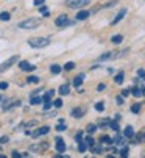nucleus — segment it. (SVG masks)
<instances>
[{"label":"nucleus","instance_id":"nucleus-1","mask_svg":"<svg viewBox=\"0 0 145 158\" xmlns=\"http://www.w3.org/2000/svg\"><path fill=\"white\" fill-rule=\"evenodd\" d=\"M41 22H42L41 17H30V19H25V20L19 22L17 27L22 28V30H34V28H38L41 25Z\"/></svg>","mask_w":145,"mask_h":158},{"label":"nucleus","instance_id":"nucleus-2","mask_svg":"<svg viewBox=\"0 0 145 158\" xmlns=\"http://www.w3.org/2000/svg\"><path fill=\"white\" fill-rule=\"evenodd\" d=\"M50 44V39L48 38H31L28 41V46L33 49H44Z\"/></svg>","mask_w":145,"mask_h":158},{"label":"nucleus","instance_id":"nucleus-3","mask_svg":"<svg viewBox=\"0 0 145 158\" xmlns=\"http://www.w3.org/2000/svg\"><path fill=\"white\" fill-rule=\"evenodd\" d=\"M89 2H91V0H64L66 6H69L72 10H80V8L86 6Z\"/></svg>","mask_w":145,"mask_h":158},{"label":"nucleus","instance_id":"nucleus-4","mask_svg":"<svg viewBox=\"0 0 145 158\" xmlns=\"http://www.w3.org/2000/svg\"><path fill=\"white\" fill-rule=\"evenodd\" d=\"M74 24H75L74 20H69V19H67V14H61V16H58V17L55 19V25L59 27V28H66V27L74 25Z\"/></svg>","mask_w":145,"mask_h":158},{"label":"nucleus","instance_id":"nucleus-5","mask_svg":"<svg viewBox=\"0 0 145 158\" xmlns=\"http://www.w3.org/2000/svg\"><path fill=\"white\" fill-rule=\"evenodd\" d=\"M48 147H50V143H48V141H41V143L31 144L30 146V150L31 152H36V153H42V152L48 150Z\"/></svg>","mask_w":145,"mask_h":158},{"label":"nucleus","instance_id":"nucleus-6","mask_svg":"<svg viewBox=\"0 0 145 158\" xmlns=\"http://www.w3.org/2000/svg\"><path fill=\"white\" fill-rule=\"evenodd\" d=\"M17 61H19V55H13L11 58L5 60L2 64H0V74H2V72H6V71L10 69V67H11L13 64H16Z\"/></svg>","mask_w":145,"mask_h":158},{"label":"nucleus","instance_id":"nucleus-7","mask_svg":"<svg viewBox=\"0 0 145 158\" xmlns=\"http://www.w3.org/2000/svg\"><path fill=\"white\" fill-rule=\"evenodd\" d=\"M48 131H50V127L42 125V127H39V128H36V130L30 131V136H33V138L36 139V138H39V136H44V135H47Z\"/></svg>","mask_w":145,"mask_h":158},{"label":"nucleus","instance_id":"nucleus-8","mask_svg":"<svg viewBox=\"0 0 145 158\" xmlns=\"http://www.w3.org/2000/svg\"><path fill=\"white\" fill-rule=\"evenodd\" d=\"M19 67H20L23 72H33V71H36V66L31 64V63H28V61H20L19 63Z\"/></svg>","mask_w":145,"mask_h":158},{"label":"nucleus","instance_id":"nucleus-9","mask_svg":"<svg viewBox=\"0 0 145 158\" xmlns=\"http://www.w3.org/2000/svg\"><path fill=\"white\" fill-rule=\"evenodd\" d=\"M55 143H56V152L58 153H64L66 152V143L62 138H55Z\"/></svg>","mask_w":145,"mask_h":158},{"label":"nucleus","instance_id":"nucleus-10","mask_svg":"<svg viewBox=\"0 0 145 158\" xmlns=\"http://www.w3.org/2000/svg\"><path fill=\"white\" fill-rule=\"evenodd\" d=\"M125 14H127V8H122V10L119 11V14H117V16H115V17L111 20V25H115V24H119V22H120V20H122V19L125 17Z\"/></svg>","mask_w":145,"mask_h":158},{"label":"nucleus","instance_id":"nucleus-11","mask_svg":"<svg viewBox=\"0 0 145 158\" xmlns=\"http://www.w3.org/2000/svg\"><path fill=\"white\" fill-rule=\"evenodd\" d=\"M84 108H72V111H70V114H72V118H77V119H80V118H83L84 116Z\"/></svg>","mask_w":145,"mask_h":158},{"label":"nucleus","instance_id":"nucleus-12","mask_svg":"<svg viewBox=\"0 0 145 158\" xmlns=\"http://www.w3.org/2000/svg\"><path fill=\"white\" fill-rule=\"evenodd\" d=\"M130 91H131V96H134V97H140V96H143L145 86H134V88L130 89Z\"/></svg>","mask_w":145,"mask_h":158},{"label":"nucleus","instance_id":"nucleus-13","mask_svg":"<svg viewBox=\"0 0 145 158\" xmlns=\"http://www.w3.org/2000/svg\"><path fill=\"white\" fill-rule=\"evenodd\" d=\"M131 143H134V144H136V143H140V144L145 143V131H139V133H136L134 136H133V141H131Z\"/></svg>","mask_w":145,"mask_h":158},{"label":"nucleus","instance_id":"nucleus-14","mask_svg":"<svg viewBox=\"0 0 145 158\" xmlns=\"http://www.w3.org/2000/svg\"><path fill=\"white\" fill-rule=\"evenodd\" d=\"M89 16H91V11H86V10H80V11L77 13L75 19H77V20H86V19H87Z\"/></svg>","mask_w":145,"mask_h":158},{"label":"nucleus","instance_id":"nucleus-15","mask_svg":"<svg viewBox=\"0 0 145 158\" xmlns=\"http://www.w3.org/2000/svg\"><path fill=\"white\" fill-rule=\"evenodd\" d=\"M108 60H115V52H106L99 56V61H108Z\"/></svg>","mask_w":145,"mask_h":158},{"label":"nucleus","instance_id":"nucleus-16","mask_svg":"<svg viewBox=\"0 0 145 158\" xmlns=\"http://www.w3.org/2000/svg\"><path fill=\"white\" fill-rule=\"evenodd\" d=\"M58 93H59L61 96H67V94L70 93V85H69V83L61 85V86H59V89H58Z\"/></svg>","mask_w":145,"mask_h":158},{"label":"nucleus","instance_id":"nucleus-17","mask_svg":"<svg viewBox=\"0 0 145 158\" xmlns=\"http://www.w3.org/2000/svg\"><path fill=\"white\" fill-rule=\"evenodd\" d=\"M133 136H134V130H133V127H131V125L125 127V130H123V138H133Z\"/></svg>","mask_w":145,"mask_h":158},{"label":"nucleus","instance_id":"nucleus-18","mask_svg":"<svg viewBox=\"0 0 145 158\" xmlns=\"http://www.w3.org/2000/svg\"><path fill=\"white\" fill-rule=\"evenodd\" d=\"M83 80H84V74H80L78 77H75L74 80V88H80L83 85Z\"/></svg>","mask_w":145,"mask_h":158},{"label":"nucleus","instance_id":"nucleus-19","mask_svg":"<svg viewBox=\"0 0 145 158\" xmlns=\"http://www.w3.org/2000/svg\"><path fill=\"white\" fill-rule=\"evenodd\" d=\"M36 124H38V121H36V119L28 121V122H23V124H20V125L17 127V130H20V128H25V127H34Z\"/></svg>","mask_w":145,"mask_h":158},{"label":"nucleus","instance_id":"nucleus-20","mask_svg":"<svg viewBox=\"0 0 145 158\" xmlns=\"http://www.w3.org/2000/svg\"><path fill=\"white\" fill-rule=\"evenodd\" d=\"M123 80H125V74H123V72H119V74L114 77L115 85H122V83H123Z\"/></svg>","mask_w":145,"mask_h":158},{"label":"nucleus","instance_id":"nucleus-21","mask_svg":"<svg viewBox=\"0 0 145 158\" xmlns=\"http://www.w3.org/2000/svg\"><path fill=\"white\" fill-rule=\"evenodd\" d=\"M61 69H62V67H61L59 64H52V66H50V72H52L53 75H58V74L61 72Z\"/></svg>","mask_w":145,"mask_h":158},{"label":"nucleus","instance_id":"nucleus-22","mask_svg":"<svg viewBox=\"0 0 145 158\" xmlns=\"http://www.w3.org/2000/svg\"><path fill=\"white\" fill-rule=\"evenodd\" d=\"M123 41V36L122 35H114V36H111V42L112 44H120Z\"/></svg>","mask_w":145,"mask_h":158},{"label":"nucleus","instance_id":"nucleus-23","mask_svg":"<svg viewBox=\"0 0 145 158\" xmlns=\"http://www.w3.org/2000/svg\"><path fill=\"white\" fill-rule=\"evenodd\" d=\"M108 127H109V128H111L112 131H115V133H117V131L120 130V127H119V124H117V121H109V124H108Z\"/></svg>","mask_w":145,"mask_h":158},{"label":"nucleus","instance_id":"nucleus-24","mask_svg":"<svg viewBox=\"0 0 145 158\" xmlns=\"http://www.w3.org/2000/svg\"><path fill=\"white\" fill-rule=\"evenodd\" d=\"M86 150H89V147H87V144H86L84 141H80V143H78V152H81V153H84Z\"/></svg>","mask_w":145,"mask_h":158},{"label":"nucleus","instance_id":"nucleus-25","mask_svg":"<svg viewBox=\"0 0 145 158\" xmlns=\"http://www.w3.org/2000/svg\"><path fill=\"white\" fill-rule=\"evenodd\" d=\"M11 19V14L8 13V11H2L0 13V20H3V22H8Z\"/></svg>","mask_w":145,"mask_h":158},{"label":"nucleus","instance_id":"nucleus-26","mask_svg":"<svg viewBox=\"0 0 145 158\" xmlns=\"http://www.w3.org/2000/svg\"><path fill=\"white\" fill-rule=\"evenodd\" d=\"M97 128H99V127H97L95 124H87V127H86V131H87L89 135H92V133H95V131H97Z\"/></svg>","mask_w":145,"mask_h":158},{"label":"nucleus","instance_id":"nucleus-27","mask_svg":"<svg viewBox=\"0 0 145 158\" xmlns=\"http://www.w3.org/2000/svg\"><path fill=\"white\" fill-rule=\"evenodd\" d=\"M100 143H102V144H114L112 138H111V136H106V135L100 138Z\"/></svg>","mask_w":145,"mask_h":158},{"label":"nucleus","instance_id":"nucleus-28","mask_svg":"<svg viewBox=\"0 0 145 158\" xmlns=\"http://www.w3.org/2000/svg\"><path fill=\"white\" fill-rule=\"evenodd\" d=\"M74 67H75V63H74V61H67V63L62 66V69H64V71H72Z\"/></svg>","mask_w":145,"mask_h":158},{"label":"nucleus","instance_id":"nucleus-29","mask_svg":"<svg viewBox=\"0 0 145 158\" xmlns=\"http://www.w3.org/2000/svg\"><path fill=\"white\" fill-rule=\"evenodd\" d=\"M91 152H92V153H95V155H100V153L103 152V149H102L100 146H95V144H94V146L91 147Z\"/></svg>","mask_w":145,"mask_h":158},{"label":"nucleus","instance_id":"nucleus-30","mask_svg":"<svg viewBox=\"0 0 145 158\" xmlns=\"http://www.w3.org/2000/svg\"><path fill=\"white\" fill-rule=\"evenodd\" d=\"M41 102H42V97H38V96H31V99H30L31 105H39Z\"/></svg>","mask_w":145,"mask_h":158},{"label":"nucleus","instance_id":"nucleus-31","mask_svg":"<svg viewBox=\"0 0 145 158\" xmlns=\"http://www.w3.org/2000/svg\"><path fill=\"white\" fill-rule=\"evenodd\" d=\"M83 141H84V143L87 144V147H89V149H91V147H92V146L95 144V139H94L92 136H86V138H84Z\"/></svg>","mask_w":145,"mask_h":158},{"label":"nucleus","instance_id":"nucleus-32","mask_svg":"<svg viewBox=\"0 0 145 158\" xmlns=\"http://www.w3.org/2000/svg\"><path fill=\"white\" fill-rule=\"evenodd\" d=\"M95 110L99 113H103L105 111V102H97L95 103Z\"/></svg>","mask_w":145,"mask_h":158},{"label":"nucleus","instance_id":"nucleus-33","mask_svg":"<svg viewBox=\"0 0 145 158\" xmlns=\"http://www.w3.org/2000/svg\"><path fill=\"white\" fill-rule=\"evenodd\" d=\"M55 130H56V131H64V130H67L66 122H58V125L55 127Z\"/></svg>","mask_w":145,"mask_h":158},{"label":"nucleus","instance_id":"nucleus-34","mask_svg":"<svg viewBox=\"0 0 145 158\" xmlns=\"http://www.w3.org/2000/svg\"><path fill=\"white\" fill-rule=\"evenodd\" d=\"M114 5H117V0H111V2H106L103 6H100L99 10H102V8H111V6H114Z\"/></svg>","mask_w":145,"mask_h":158},{"label":"nucleus","instance_id":"nucleus-35","mask_svg":"<svg viewBox=\"0 0 145 158\" xmlns=\"http://www.w3.org/2000/svg\"><path fill=\"white\" fill-rule=\"evenodd\" d=\"M38 81H39V78L34 77V75H30V77L27 78V83H30V85H34V83H38Z\"/></svg>","mask_w":145,"mask_h":158},{"label":"nucleus","instance_id":"nucleus-36","mask_svg":"<svg viewBox=\"0 0 145 158\" xmlns=\"http://www.w3.org/2000/svg\"><path fill=\"white\" fill-rule=\"evenodd\" d=\"M140 111V103H134L131 106V113H134V114H137V113Z\"/></svg>","mask_w":145,"mask_h":158},{"label":"nucleus","instance_id":"nucleus-37","mask_svg":"<svg viewBox=\"0 0 145 158\" xmlns=\"http://www.w3.org/2000/svg\"><path fill=\"white\" fill-rule=\"evenodd\" d=\"M119 153H120V156H123V158H127V156H128V153H130V149H128V147H123V149L120 150Z\"/></svg>","mask_w":145,"mask_h":158},{"label":"nucleus","instance_id":"nucleus-38","mask_svg":"<svg viewBox=\"0 0 145 158\" xmlns=\"http://www.w3.org/2000/svg\"><path fill=\"white\" fill-rule=\"evenodd\" d=\"M53 106L55 108H61L62 106V99H55L53 100Z\"/></svg>","mask_w":145,"mask_h":158},{"label":"nucleus","instance_id":"nucleus-39","mask_svg":"<svg viewBox=\"0 0 145 158\" xmlns=\"http://www.w3.org/2000/svg\"><path fill=\"white\" fill-rule=\"evenodd\" d=\"M53 106V102L50 100V102H44V111H47V110H50Z\"/></svg>","mask_w":145,"mask_h":158},{"label":"nucleus","instance_id":"nucleus-40","mask_svg":"<svg viewBox=\"0 0 145 158\" xmlns=\"http://www.w3.org/2000/svg\"><path fill=\"white\" fill-rule=\"evenodd\" d=\"M75 141H77V143L83 141V131H78V133L75 135Z\"/></svg>","mask_w":145,"mask_h":158},{"label":"nucleus","instance_id":"nucleus-41","mask_svg":"<svg viewBox=\"0 0 145 158\" xmlns=\"http://www.w3.org/2000/svg\"><path fill=\"white\" fill-rule=\"evenodd\" d=\"M11 156H13V158H22L23 155H22L20 152H17V150H13V152H11Z\"/></svg>","mask_w":145,"mask_h":158},{"label":"nucleus","instance_id":"nucleus-42","mask_svg":"<svg viewBox=\"0 0 145 158\" xmlns=\"http://www.w3.org/2000/svg\"><path fill=\"white\" fill-rule=\"evenodd\" d=\"M130 94H131L130 89H122V93H120V96H122V97H128Z\"/></svg>","mask_w":145,"mask_h":158},{"label":"nucleus","instance_id":"nucleus-43","mask_svg":"<svg viewBox=\"0 0 145 158\" xmlns=\"http://www.w3.org/2000/svg\"><path fill=\"white\" fill-rule=\"evenodd\" d=\"M123 99H125V97H122V96H117V97H115L117 105H123Z\"/></svg>","mask_w":145,"mask_h":158},{"label":"nucleus","instance_id":"nucleus-44","mask_svg":"<svg viewBox=\"0 0 145 158\" xmlns=\"http://www.w3.org/2000/svg\"><path fill=\"white\" fill-rule=\"evenodd\" d=\"M47 11H48V8H47L45 5H41V6H39V13H41V14H45Z\"/></svg>","mask_w":145,"mask_h":158},{"label":"nucleus","instance_id":"nucleus-45","mask_svg":"<svg viewBox=\"0 0 145 158\" xmlns=\"http://www.w3.org/2000/svg\"><path fill=\"white\" fill-rule=\"evenodd\" d=\"M137 75H139V77H140V78L145 81V71H143V69H139V71H137Z\"/></svg>","mask_w":145,"mask_h":158},{"label":"nucleus","instance_id":"nucleus-46","mask_svg":"<svg viewBox=\"0 0 145 158\" xmlns=\"http://www.w3.org/2000/svg\"><path fill=\"white\" fill-rule=\"evenodd\" d=\"M8 141H10L8 136H2V138H0V146H2V144H6Z\"/></svg>","mask_w":145,"mask_h":158},{"label":"nucleus","instance_id":"nucleus-47","mask_svg":"<svg viewBox=\"0 0 145 158\" xmlns=\"http://www.w3.org/2000/svg\"><path fill=\"white\" fill-rule=\"evenodd\" d=\"M105 88H106V85H105V83H100L99 86H97V91H99V93H102V91H103Z\"/></svg>","mask_w":145,"mask_h":158},{"label":"nucleus","instance_id":"nucleus-48","mask_svg":"<svg viewBox=\"0 0 145 158\" xmlns=\"http://www.w3.org/2000/svg\"><path fill=\"white\" fill-rule=\"evenodd\" d=\"M6 88H8V83L6 81H0V89H2V91H5Z\"/></svg>","mask_w":145,"mask_h":158},{"label":"nucleus","instance_id":"nucleus-49","mask_svg":"<svg viewBox=\"0 0 145 158\" xmlns=\"http://www.w3.org/2000/svg\"><path fill=\"white\" fill-rule=\"evenodd\" d=\"M33 2H34V5H36V6H41V5H44V3H45V0H33Z\"/></svg>","mask_w":145,"mask_h":158},{"label":"nucleus","instance_id":"nucleus-50","mask_svg":"<svg viewBox=\"0 0 145 158\" xmlns=\"http://www.w3.org/2000/svg\"><path fill=\"white\" fill-rule=\"evenodd\" d=\"M47 94H48V96H50V97H53V94H55V91H53V89H48V91H47Z\"/></svg>","mask_w":145,"mask_h":158},{"label":"nucleus","instance_id":"nucleus-51","mask_svg":"<svg viewBox=\"0 0 145 158\" xmlns=\"http://www.w3.org/2000/svg\"><path fill=\"white\" fill-rule=\"evenodd\" d=\"M2 100H3V97H2V96H0V102H2Z\"/></svg>","mask_w":145,"mask_h":158},{"label":"nucleus","instance_id":"nucleus-52","mask_svg":"<svg viewBox=\"0 0 145 158\" xmlns=\"http://www.w3.org/2000/svg\"><path fill=\"white\" fill-rule=\"evenodd\" d=\"M143 96H145V91H143Z\"/></svg>","mask_w":145,"mask_h":158},{"label":"nucleus","instance_id":"nucleus-53","mask_svg":"<svg viewBox=\"0 0 145 158\" xmlns=\"http://www.w3.org/2000/svg\"><path fill=\"white\" fill-rule=\"evenodd\" d=\"M0 150H2V147H0Z\"/></svg>","mask_w":145,"mask_h":158}]
</instances>
